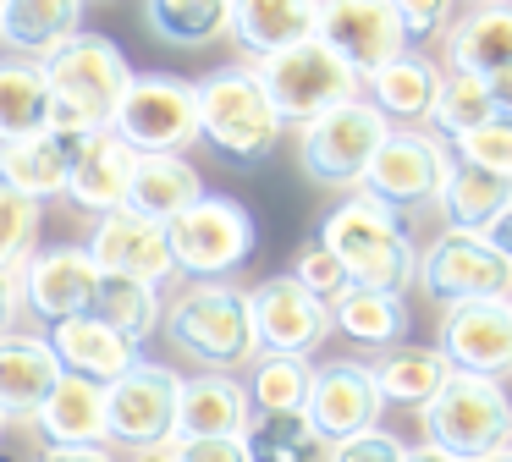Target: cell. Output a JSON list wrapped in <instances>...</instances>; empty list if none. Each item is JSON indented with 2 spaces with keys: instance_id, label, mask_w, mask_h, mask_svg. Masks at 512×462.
Here are the masks:
<instances>
[{
  "instance_id": "6da1fadb",
  "label": "cell",
  "mask_w": 512,
  "mask_h": 462,
  "mask_svg": "<svg viewBox=\"0 0 512 462\" xmlns=\"http://www.w3.org/2000/svg\"><path fill=\"white\" fill-rule=\"evenodd\" d=\"M45 83H50V132H67V138H94V132H111V116L122 105L127 83H133V66H127L122 44L105 39V33H72L56 55H45Z\"/></svg>"
},
{
  "instance_id": "7a4b0ae2",
  "label": "cell",
  "mask_w": 512,
  "mask_h": 462,
  "mask_svg": "<svg viewBox=\"0 0 512 462\" xmlns=\"http://www.w3.org/2000/svg\"><path fill=\"white\" fill-rule=\"evenodd\" d=\"M320 242L342 259L347 281L364 292H397L419 281V248L397 209H386L369 193H347L331 215L320 220Z\"/></svg>"
},
{
  "instance_id": "3957f363",
  "label": "cell",
  "mask_w": 512,
  "mask_h": 462,
  "mask_svg": "<svg viewBox=\"0 0 512 462\" xmlns=\"http://www.w3.org/2000/svg\"><path fill=\"white\" fill-rule=\"evenodd\" d=\"M160 330H166V341L182 358H193L210 374H232L259 358L248 292L243 286H226V281H188L166 303Z\"/></svg>"
},
{
  "instance_id": "277c9868",
  "label": "cell",
  "mask_w": 512,
  "mask_h": 462,
  "mask_svg": "<svg viewBox=\"0 0 512 462\" xmlns=\"http://www.w3.org/2000/svg\"><path fill=\"white\" fill-rule=\"evenodd\" d=\"M287 121L259 88L254 66H221L199 77V138L232 165H259L281 143Z\"/></svg>"
},
{
  "instance_id": "5b68a950",
  "label": "cell",
  "mask_w": 512,
  "mask_h": 462,
  "mask_svg": "<svg viewBox=\"0 0 512 462\" xmlns=\"http://www.w3.org/2000/svg\"><path fill=\"white\" fill-rule=\"evenodd\" d=\"M424 440L452 451L457 462H485L501 446H512V396L501 380H479V374H457L441 385L430 407H424Z\"/></svg>"
},
{
  "instance_id": "8992f818",
  "label": "cell",
  "mask_w": 512,
  "mask_h": 462,
  "mask_svg": "<svg viewBox=\"0 0 512 462\" xmlns=\"http://www.w3.org/2000/svg\"><path fill=\"white\" fill-rule=\"evenodd\" d=\"M386 138H391V121L369 99H353V105H336V110H325V116L298 127V165L309 182L358 193L369 160L380 154Z\"/></svg>"
},
{
  "instance_id": "52a82bcc",
  "label": "cell",
  "mask_w": 512,
  "mask_h": 462,
  "mask_svg": "<svg viewBox=\"0 0 512 462\" xmlns=\"http://www.w3.org/2000/svg\"><path fill=\"white\" fill-rule=\"evenodd\" d=\"M166 242H171V259H177V275H188V281H226L232 270L248 264L259 226L237 198L204 193L199 204L182 209L166 226Z\"/></svg>"
},
{
  "instance_id": "ba28073f",
  "label": "cell",
  "mask_w": 512,
  "mask_h": 462,
  "mask_svg": "<svg viewBox=\"0 0 512 462\" xmlns=\"http://www.w3.org/2000/svg\"><path fill=\"white\" fill-rule=\"evenodd\" d=\"M254 77H259V88L270 94L276 116L298 121V127L314 121V116H325V110H336V105H353L358 83H364V77H358L336 50H325L320 39L292 44V50H281V55L254 61Z\"/></svg>"
},
{
  "instance_id": "9c48e42d",
  "label": "cell",
  "mask_w": 512,
  "mask_h": 462,
  "mask_svg": "<svg viewBox=\"0 0 512 462\" xmlns=\"http://www.w3.org/2000/svg\"><path fill=\"white\" fill-rule=\"evenodd\" d=\"M111 132L133 154H188L199 143V83L188 77H133L111 116Z\"/></svg>"
},
{
  "instance_id": "30bf717a",
  "label": "cell",
  "mask_w": 512,
  "mask_h": 462,
  "mask_svg": "<svg viewBox=\"0 0 512 462\" xmlns=\"http://www.w3.org/2000/svg\"><path fill=\"white\" fill-rule=\"evenodd\" d=\"M182 374L171 363L138 358L122 380L105 385V440L127 451H166L177 440Z\"/></svg>"
},
{
  "instance_id": "8fae6325",
  "label": "cell",
  "mask_w": 512,
  "mask_h": 462,
  "mask_svg": "<svg viewBox=\"0 0 512 462\" xmlns=\"http://www.w3.org/2000/svg\"><path fill=\"white\" fill-rule=\"evenodd\" d=\"M419 286L435 303H512V264L479 231H441L419 253Z\"/></svg>"
},
{
  "instance_id": "7c38bea8",
  "label": "cell",
  "mask_w": 512,
  "mask_h": 462,
  "mask_svg": "<svg viewBox=\"0 0 512 462\" xmlns=\"http://www.w3.org/2000/svg\"><path fill=\"white\" fill-rule=\"evenodd\" d=\"M452 171V149H446L435 132H391L380 143V154L369 160L364 171V187L358 193L380 198L386 209H413V204H435L441 198V182Z\"/></svg>"
},
{
  "instance_id": "4fadbf2b",
  "label": "cell",
  "mask_w": 512,
  "mask_h": 462,
  "mask_svg": "<svg viewBox=\"0 0 512 462\" xmlns=\"http://www.w3.org/2000/svg\"><path fill=\"white\" fill-rule=\"evenodd\" d=\"M248 314H254V341L259 352H281V358H309L325 336H331V303L298 286L292 275H270L248 292Z\"/></svg>"
},
{
  "instance_id": "5bb4252c",
  "label": "cell",
  "mask_w": 512,
  "mask_h": 462,
  "mask_svg": "<svg viewBox=\"0 0 512 462\" xmlns=\"http://www.w3.org/2000/svg\"><path fill=\"white\" fill-rule=\"evenodd\" d=\"M314 39L342 55L358 77H375L402 50H413L391 0H320V33Z\"/></svg>"
},
{
  "instance_id": "9a60e30c",
  "label": "cell",
  "mask_w": 512,
  "mask_h": 462,
  "mask_svg": "<svg viewBox=\"0 0 512 462\" xmlns=\"http://www.w3.org/2000/svg\"><path fill=\"white\" fill-rule=\"evenodd\" d=\"M380 391L369 363L358 358H331L314 369L309 380V402H303V418L314 424V435L325 446H342V440L364 435V429H380Z\"/></svg>"
},
{
  "instance_id": "2e32d148",
  "label": "cell",
  "mask_w": 512,
  "mask_h": 462,
  "mask_svg": "<svg viewBox=\"0 0 512 462\" xmlns=\"http://www.w3.org/2000/svg\"><path fill=\"white\" fill-rule=\"evenodd\" d=\"M94 286H100V264L89 259V248L61 242V248H34L23 259V308L39 325H67V319L89 314Z\"/></svg>"
},
{
  "instance_id": "e0dca14e",
  "label": "cell",
  "mask_w": 512,
  "mask_h": 462,
  "mask_svg": "<svg viewBox=\"0 0 512 462\" xmlns=\"http://www.w3.org/2000/svg\"><path fill=\"white\" fill-rule=\"evenodd\" d=\"M83 248L100 264V275H127V281H144V286L177 281V259H171L166 226L133 215V209H116V215L94 220V242H83Z\"/></svg>"
},
{
  "instance_id": "ac0fdd59",
  "label": "cell",
  "mask_w": 512,
  "mask_h": 462,
  "mask_svg": "<svg viewBox=\"0 0 512 462\" xmlns=\"http://www.w3.org/2000/svg\"><path fill=\"white\" fill-rule=\"evenodd\" d=\"M441 358L457 374L507 380L512 374V303H452L441 319Z\"/></svg>"
},
{
  "instance_id": "d6986e66",
  "label": "cell",
  "mask_w": 512,
  "mask_h": 462,
  "mask_svg": "<svg viewBox=\"0 0 512 462\" xmlns=\"http://www.w3.org/2000/svg\"><path fill=\"white\" fill-rule=\"evenodd\" d=\"M89 138H67V132H39L23 143H0V187L28 204H50L67 193L72 182V160Z\"/></svg>"
},
{
  "instance_id": "ffe728a7",
  "label": "cell",
  "mask_w": 512,
  "mask_h": 462,
  "mask_svg": "<svg viewBox=\"0 0 512 462\" xmlns=\"http://www.w3.org/2000/svg\"><path fill=\"white\" fill-rule=\"evenodd\" d=\"M133 171H138V154L127 149L116 132H94V138L78 149V160H72L67 198L83 209V215L105 220V215H116V209H127Z\"/></svg>"
},
{
  "instance_id": "44dd1931",
  "label": "cell",
  "mask_w": 512,
  "mask_h": 462,
  "mask_svg": "<svg viewBox=\"0 0 512 462\" xmlns=\"http://www.w3.org/2000/svg\"><path fill=\"white\" fill-rule=\"evenodd\" d=\"M320 33V0H232V44L248 61L281 55Z\"/></svg>"
},
{
  "instance_id": "7402d4cb",
  "label": "cell",
  "mask_w": 512,
  "mask_h": 462,
  "mask_svg": "<svg viewBox=\"0 0 512 462\" xmlns=\"http://www.w3.org/2000/svg\"><path fill=\"white\" fill-rule=\"evenodd\" d=\"M512 66V0H479L446 28V72L496 77Z\"/></svg>"
},
{
  "instance_id": "603a6c76",
  "label": "cell",
  "mask_w": 512,
  "mask_h": 462,
  "mask_svg": "<svg viewBox=\"0 0 512 462\" xmlns=\"http://www.w3.org/2000/svg\"><path fill=\"white\" fill-rule=\"evenodd\" d=\"M61 358L50 352L45 336H0V418L6 424H17V418H28L34 424V413L45 407V396L56 391L61 380Z\"/></svg>"
},
{
  "instance_id": "cb8c5ba5",
  "label": "cell",
  "mask_w": 512,
  "mask_h": 462,
  "mask_svg": "<svg viewBox=\"0 0 512 462\" xmlns=\"http://www.w3.org/2000/svg\"><path fill=\"white\" fill-rule=\"evenodd\" d=\"M254 407H248L243 380L232 374H210L199 369L193 380H182L177 396V440H226V435H243Z\"/></svg>"
},
{
  "instance_id": "d4e9b609",
  "label": "cell",
  "mask_w": 512,
  "mask_h": 462,
  "mask_svg": "<svg viewBox=\"0 0 512 462\" xmlns=\"http://www.w3.org/2000/svg\"><path fill=\"white\" fill-rule=\"evenodd\" d=\"M45 341H50V352L61 358V369L78 374V380H94V385L122 380V374L144 358L127 336H116L111 325H100V319H89V314L67 319V325H50Z\"/></svg>"
},
{
  "instance_id": "484cf974",
  "label": "cell",
  "mask_w": 512,
  "mask_h": 462,
  "mask_svg": "<svg viewBox=\"0 0 512 462\" xmlns=\"http://www.w3.org/2000/svg\"><path fill=\"white\" fill-rule=\"evenodd\" d=\"M83 6L89 0H0V44L6 55L45 61L72 33H83Z\"/></svg>"
},
{
  "instance_id": "4316f807",
  "label": "cell",
  "mask_w": 512,
  "mask_h": 462,
  "mask_svg": "<svg viewBox=\"0 0 512 462\" xmlns=\"http://www.w3.org/2000/svg\"><path fill=\"white\" fill-rule=\"evenodd\" d=\"M369 374H375L380 402H391V407H419V413H424V407L441 396V385L452 380V363L441 358V347L397 341V347H386L375 363H369Z\"/></svg>"
},
{
  "instance_id": "83f0119b",
  "label": "cell",
  "mask_w": 512,
  "mask_h": 462,
  "mask_svg": "<svg viewBox=\"0 0 512 462\" xmlns=\"http://www.w3.org/2000/svg\"><path fill=\"white\" fill-rule=\"evenodd\" d=\"M34 429L45 435V446H105V385L61 374L34 413Z\"/></svg>"
},
{
  "instance_id": "f1b7e54d",
  "label": "cell",
  "mask_w": 512,
  "mask_h": 462,
  "mask_svg": "<svg viewBox=\"0 0 512 462\" xmlns=\"http://www.w3.org/2000/svg\"><path fill=\"white\" fill-rule=\"evenodd\" d=\"M199 198H204V182L182 154H138L133 193H127V209H133V215L171 226V220H177L182 209H193Z\"/></svg>"
},
{
  "instance_id": "f546056e",
  "label": "cell",
  "mask_w": 512,
  "mask_h": 462,
  "mask_svg": "<svg viewBox=\"0 0 512 462\" xmlns=\"http://www.w3.org/2000/svg\"><path fill=\"white\" fill-rule=\"evenodd\" d=\"M39 132H50L45 66L23 55H0V143H23Z\"/></svg>"
},
{
  "instance_id": "4dcf8cb0",
  "label": "cell",
  "mask_w": 512,
  "mask_h": 462,
  "mask_svg": "<svg viewBox=\"0 0 512 462\" xmlns=\"http://www.w3.org/2000/svg\"><path fill=\"white\" fill-rule=\"evenodd\" d=\"M441 72H446V66H435L424 50H402L391 66H380L375 77H364V83H369V105H375L386 121L391 116H402V121L430 116L435 88H441Z\"/></svg>"
},
{
  "instance_id": "1f68e13d",
  "label": "cell",
  "mask_w": 512,
  "mask_h": 462,
  "mask_svg": "<svg viewBox=\"0 0 512 462\" xmlns=\"http://www.w3.org/2000/svg\"><path fill=\"white\" fill-rule=\"evenodd\" d=\"M507 204H512L507 176H490V171H479V165H457V160H452V171H446V182H441V198H435L446 231H479V237H485V226Z\"/></svg>"
},
{
  "instance_id": "d6a6232c",
  "label": "cell",
  "mask_w": 512,
  "mask_h": 462,
  "mask_svg": "<svg viewBox=\"0 0 512 462\" xmlns=\"http://www.w3.org/2000/svg\"><path fill=\"white\" fill-rule=\"evenodd\" d=\"M331 325L342 336H353L358 347H397L408 336V303L397 292H364V286H347L342 297L331 303Z\"/></svg>"
},
{
  "instance_id": "836d02e7",
  "label": "cell",
  "mask_w": 512,
  "mask_h": 462,
  "mask_svg": "<svg viewBox=\"0 0 512 462\" xmlns=\"http://www.w3.org/2000/svg\"><path fill=\"white\" fill-rule=\"evenodd\" d=\"M89 319L111 325L116 336H127L138 347L144 336H155V330H160V319H166V297H160V286L127 281V275H100L94 303H89Z\"/></svg>"
},
{
  "instance_id": "e575fe53",
  "label": "cell",
  "mask_w": 512,
  "mask_h": 462,
  "mask_svg": "<svg viewBox=\"0 0 512 462\" xmlns=\"http://www.w3.org/2000/svg\"><path fill=\"white\" fill-rule=\"evenodd\" d=\"M144 22L160 44L204 50L232 33V0H144Z\"/></svg>"
},
{
  "instance_id": "d590c367",
  "label": "cell",
  "mask_w": 512,
  "mask_h": 462,
  "mask_svg": "<svg viewBox=\"0 0 512 462\" xmlns=\"http://www.w3.org/2000/svg\"><path fill=\"white\" fill-rule=\"evenodd\" d=\"M248 462H325V440L303 413H254L243 429Z\"/></svg>"
},
{
  "instance_id": "8d00e7d4",
  "label": "cell",
  "mask_w": 512,
  "mask_h": 462,
  "mask_svg": "<svg viewBox=\"0 0 512 462\" xmlns=\"http://www.w3.org/2000/svg\"><path fill=\"white\" fill-rule=\"evenodd\" d=\"M309 380H314L309 358L259 352L243 391H248V407H254V413H303V402H309Z\"/></svg>"
},
{
  "instance_id": "74e56055",
  "label": "cell",
  "mask_w": 512,
  "mask_h": 462,
  "mask_svg": "<svg viewBox=\"0 0 512 462\" xmlns=\"http://www.w3.org/2000/svg\"><path fill=\"white\" fill-rule=\"evenodd\" d=\"M496 116V105H490V83L485 77H468V72H441V88H435V105H430V127L441 143L463 138V132L485 127V121Z\"/></svg>"
},
{
  "instance_id": "f35d334b",
  "label": "cell",
  "mask_w": 512,
  "mask_h": 462,
  "mask_svg": "<svg viewBox=\"0 0 512 462\" xmlns=\"http://www.w3.org/2000/svg\"><path fill=\"white\" fill-rule=\"evenodd\" d=\"M446 149H452L457 165H479V171L507 176V182H512V121L490 116L485 127H474V132H463V138H452Z\"/></svg>"
},
{
  "instance_id": "ab89813d",
  "label": "cell",
  "mask_w": 512,
  "mask_h": 462,
  "mask_svg": "<svg viewBox=\"0 0 512 462\" xmlns=\"http://www.w3.org/2000/svg\"><path fill=\"white\" fill-rule=\"evenodd\" d=\"M39 248V204L0 187V264H23Z\"/></svg>"
},
{
  "instance_id": "60d3db41",
  "label": "cell",
  "mask_w": 512,
  "mask_h": 462,
  "mask_svg": "<svg viewBox=\"0 0 512 462\" xmlns=\"http://www.w3.org/2000/svg\"><path fill=\"white\" fill-rule=\"evenodd\" d=\"M287 275H292L298 286H309L314 297H325V303H336V297H342L347 286H353V281H347V270H342V259H336V253L325 248L320 237H314V242H303Z\"/></svg>"
},
{
  "instance_id": "b9f144b4",
  "label": "cell",
  "mask_w": 512,
  "mask_h": 462,
  "mask_svg": "<svg viewBox=\"0 0 512 462\" xmlns=\"http://www.w3.org/2000/svg\"><path fill=\"white\" fill-rule=\"evenodd\" d=\"M325 462H408V446L391 429H364L342 446H325Z\"/></svg>"
},
{
  "instance_id": "7bdbcfd3",
  "label": "cell",
  "mask_w": 512,
  "mask_h": 462,
  "mask_svg": "<svg viewBox=\"0 0 512 462\" xmlns=\"http://www.w3.org/2000/svg\"><path fill=\"white\" fill-rule=\"evenodd\" d=\"M452 6L457 0H391V11H397L408 44H424V39H435V33L452 28Z\"/></svg>"
},
{
  "instance_id": "ee69618b",
  "label": "cell",
  "mask_w": 512,
  "mask_h": 462,
  "mask_svg": "<svg viewBox=\"0 0 512 462\" xmlns=\"http://www.w3.org/2000/svg\"><path fill=\"white\" fill-rule=\"evenodd\" d=\"M171 462H248L243 435L226 440H171Z\"/></svg>"
},
{
  "instance_id": "f6af8a7d",
  "label": "cell",
  "mask_w": 512,
  "mask_h": 462,
  "mask_svg": "<svg viewBox=\"0 0 512 462\" xmlns=\"http://www.w3.org/2000/svg\"><path fill=\"white\" fill-rule=\"evenodd\" d=\"M23 314V264H0V336H12Z\"/></svg>"
},
{
  "instance_id": "bcb514c9",
  "label": "cell",
  "mask_w": 512,
  "mask_h": 462,
  "mask_svg": "<svg viewBox=\"0 0 512 462\" xmlns=\"http://www.w3.org/2000/svg\"><path fill=\"white\" fill-rule=\"evenodd\" d=\"M39 462H116L105 446H50Z\"/></svg>"
},
{
  "instance_id": "7dc6e473",
  "label": "cell",
  "mask_w": 512,
  "mask_h": 462,
  "mask_svg": "<svg viewBox=\"0 0 512 462\" xmlns=\"http://www.w3.org/2000/svg\"><path fill=\"white\" fill-rule=\"evenodd\" d=\"M485 242H490V248H496L507 264H512V204H507V209H501V215L485 226Z\"/></svg>"
},
{
  "instance_id": "c3c4849f",
  "label": "cell",
  "mask_w": 512,
  "mask_h": 462,
  "mask_svg": "<svg viewBox=\"0 0 512 462\" xmlns=\"http://www.w3.org/2000/svg\"><path fill=\"white\" fill-rule=\"evenodd\" d=\"M485 83H490V105H496V116L512 121V66L496 72V77H485Z\"/></svg>"
},
{
  "instance_id": "681fc988",
  "label": "cell",
  "mask_w": 512,
  "mask_h": 462,
  "mask_svg": "<svg viewBox=\"0 0 512 462\" xmlns=\"http://www.w3.org/2000/svg\"><path fill=\"white\" fill-rule=\"evenodd\" d=\"M408 462H457L452 451H441V446H430V440H424V446H408Z\"/></svg>"
},
{
  "instance_id": "f907efd6",
  "label": "cell",
  "mask_w": 512,
  "mask_h": 462,
  "mask_svg": "<svg viewBox=\"0 0 512 462\" xmlns=\"http://www.w3.org/2000/svg\"><path fill=\"white\" fill-rule=\"evenodd\" d=\"M133 462H171V446L166 451H133Z\"/></svg>"
},
{
  "instance_id": "816d5d0a",
  "label": "cell",
  "mask_w": 512,
  "mask_h": 462,
  "mask_svg": "<svg viewBox=\"0 0 512 462\" xmlns=\"http://www.w3.org/2000/svg\"><path fill=\"white\" fill-rule=\"evenodd\" d=\"M485 462H512V446H501L496 457H485Z\"/></svg>"
},
{
  "instance_id": "f5cc1de1",
  "label": "cell",
  "mask_w": 512,
  "mask_h": 462,
  "mask_svg": "<svg viewBox=\"0 0 512 462\" xmlns=\"http://www.w3.org/2000/svg\"><path fill=\"white\" fill-rule=\"evenodd\" d=\"M0 429H6V418H0Z\"/></svg>"
}]
</instances>
